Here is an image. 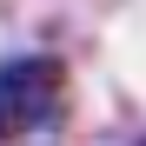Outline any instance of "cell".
Segmentation results:
<instances>
[{"label": "cell", "instance_id": "1", "mask_svg": "<svg viewBox=\"0 0 146 146\" xmlns=\"http://www.w3.org/2000/svg\"><path fill=\"white\" fill-rule=\"evenodd\" d=\"M60 119V60H13L7 66V126H53Z\"/></svg>", "mask_w": 146, "mask_h": 146}]
</instances>
